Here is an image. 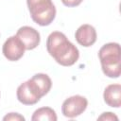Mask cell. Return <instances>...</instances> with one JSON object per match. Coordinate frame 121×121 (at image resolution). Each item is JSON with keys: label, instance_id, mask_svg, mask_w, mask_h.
Returning <instances> with one entry per match:
<instances>
[{"label": "cell", "instance_id": "cell-9", "mask_svg": "<svg viewBox=\"0 0 121 121\" xmlns=\"http://www.w3.org/2000/svg\"><path fill=\"white\" fill-rule=\"evenodd\" d=\"M104 101L110 107L119 108L121 106V85L111 84L106 87L103 94Z\"/></svg>", "mask_w": 121, "mask_h": 121}, {"label": "cell", "instance_id": "cell-11", "mask_svg": "<svg viewBox=\"0 0 121 121\" xmlns=\"http://www.w3.org/2000/svg\"><path fill=\"white\" fill-rule=\"evenodd\" d=\"M57 119L55 111L49 107H43L36 110L31 117L32 121H56Z\"/></svg>", "mask_w": 121, "mask_h": 121}, {"label": "cell", "instance_id": "cell-14", "mask_svg": "<svg viewBox=\"0 0 121 121\" xmlns=\"http://www.w3.org/2000/svg\"><path fill=\"white\" fill-rule=\"evenodd\" d=\"M83 0H61L62 4L66 7H77L81 4Z\"/></svg>", "mask_w": 121, "mask_h": 121}, {"label": "cell", "instance_id": "cell-2", "mask_svg": "<svg viewBox=\"0 0 121 121\" xmlns=\"http://www.w3.org/2000/svg\"><path fill=\"white\" fill-rule=\"evenodd\" d=\"M120 45L117 43H109L100 48L98 57L102 71L107 77L116 78L120 76Z\"/></svg>", "mask_w": 121, "mask_h": 121}, {"label": "cell", "instance_id": "cell-3", "mask_svg": "<svg viewBox=\"0 0 121 121\" xmlns=\"http://www.w3.org/2000/svg\"><path fill=\"white\" fill-rule=\"evenodd\" d=\"M32 20L39 26L50 25L56 16V8L52 0H26Z\"/></svg>", "mask_w": 121, "mask_h": 121}, {"label": "cell", "instance_id": "cell-1", "mask_svg": "<svg viewBox=\"0 0 121 121\" xmlns=\"http://www.w3.org/2000/svg\"><path fill=\"white\" fill-rule=\"evenodd\" d=\"M46 48L51 57L62 66H71L77 62L79 51L68 41L66 36L59 31L52 32L46 41Z\"/></svg>", "mask_w": 121, "mask_h": 121}, {"label": "cell", "instance_id": "cell-8", "mask_svg": "<svg viewBox=\"0 0 121 121\" xmlns=\"http://www.w3.org/2000/svg\"><path fill=\"white\" fill-rule=\"evenodd\" d=\"M75 38L80 45L89 47L93 45L96 41V31L94 26H92L91 25L85 24L80 26L77 29Z\"/></svg>", "mask_w": 121, "mask_h": 121}, {"label": "cell", "instance_id": "cell-13", "mask_svg": "<svg viewBox=\"0 0 121 121\" xmlns=\"http://www.w3.org/2000/svg\"><path fill=\"white\" fill-rule=\"evenodd\" d=\"M97 120H105V121H113V120H115V121H117L118 120V117L115 115V114H113L112 112H103L98 118H97Z\"/></svg>", "mask_w": 121, "mask_h": 121}, {"label": "cell", "instance_id": "cell-5", "mask_svg": "<svg viewBox=\"0 0 121 121\" xmlns=\"http://www.w3.org/2000/svg\"><path fill=\"white\" fill-rule=\"evenodd\" d=\"M88 101L82 95H73L65 99L61 106L62 114L69 118H74L81 114L87 108Z\"/></svg>", "mask_w": 121, "mask_h": 121}, {"label": "cell", "instance_id": "cell-12", "mask_svg": "<svg viewBox=\"0 0 121 121\" xmlns=\"http://www.w3.org/2000/svg\"><path fill=\"white\" fill-rule=\"evenodd\" d=\"M3 120L7 121V120H12V121H24L25 120V117L17 112H10L9 114H7L6 116L3 117Z\"/></svg>", "mask_w": 121, "mask_h": 121}, {"label": "cell", "instance_id": "cell-4", "mask_svg": "<svg viewBox=\"0 0 121 121\" xmlns=\"http://www.w3.org/2000/svg\"><path fill=\"white\" fill-rule=\"evenodd\" d=\"M16 95L18 100L25 105L36 104L43 96L40 90L31 79H28L26 82L22 83L17 88Z\"/></svg>", "mask_w": 121, "mask_h": 121}, {"label": "cell", "instance_id": "cell-7", "mask_svg": "<svg viewBox=\"0 0 121 121\" xmlns=\"http://www.w3.org/2000/svg\"><path fill=\"white\" fill-rule=\"evenodd\" d=\"M16 36L25 45L26 50H31L36 48L40 43V33L31 26H22L18 29Z\"/></svg>", "mask_w": 121, "mask_h": 121}, {"label": "cell", "instance_id": "cell-6", "mask_svg": "<svg viewBox=\"0 0 121 121\" xmlns=\"http://www.w3.org/2000/svg\"><path fill=\"white\" fill-rule=\"evenodd\" d=\"M25 50V45L16 35L8 38V40L4 43L2 48L4 56L11 61H16L20 60L23 57Z\"/></svg>", "mask_w": 121, "mask_h": 121}, {"label": "cell", "instance_id": "cell-10", "mask_svg": "<svg viewBox=\"0 0 121 121\" xmlns=\"http://www.w3.org/2000/svg\"><path fill=\"white\" fill-rule=\"evenodd\" d=\"M35 85L38 87V89L40 90V92L42 93L43 96L45 95L51 89L52 86V81L50 79V78L46 75V74H43V73H39L34 75L31 78H30Z\"/></svg>", "mask_w": 121, "mask_h": 121}]
</instances>
